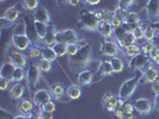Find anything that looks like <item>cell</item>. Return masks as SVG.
<instances>
[{
	"label": "cell",
	"instance_id": "obj_1",
	"mask_svg": "<svg viewBox=\"0 0 159 119\" xmlns=\"http://www.w3.org/2000/svg\"><path fill=\"white\" fill-rule=\"evenodd\" d=\"M92 58V45L90 43H84L80 47L79 51L74 56H71L68 60V64L72 71L84 70Z\"/></svg>",
	"mask_w": 159,
	"mask_h": 119
},
{
	"label": "cell",
	"instance_id": "obj_2",
	"mask_svg": "<svg viewBox=\"0 0 159 119\" xmlns=\"http://www.w3.org/2000/svg\"><path fill=\"white\" fill-rule=\"evenodd\" d=\"M102 22V12L101 10L97 11H80L78 18V26L85 31L93 32L97 31L99 24Z\"/></svg>",
	"mask_w": 159,
	"mask_h": 119
},
{
	"label": "cell",
	"instance_id": "obj_3",
	"mask_svg": "<svg viewBox=\"0 0 159 119\" xmlns=\"http://www.w3.org/2000/svg\"><path fill=\"white\" fill-rule=\"evenodd\" d=\"M143 78V70H138V71H135V75H134L133 78L126 80V81L122 83V86H121V88H120V91H119L120 99H122L123 101H128V100L132 98V95L134 94V92L136 91L139 83L141 82Z\"/></svg>",
	"mask_w": 159,
	"mask_h": 119
},
{
	"label": "cell",
	"instance_id": "obj_4",
	"mask_svg": "<svg viewBox=\"0 0 159 119\" xmlns=\"http://www.w3.org/2000/svg\"><path fill=\"white\" fill-rule=\"evenodd\" d=\"M11 40H12V45L16 48V50H19V51L28 50V49L32 45L31 40H29V37L26 36L25 25H24L23 20L19 24H17Z\"/></svg>",
	"mask_w": 159,
	"mask_h": 119
},
{
	"label": "cell",
	"instance_id": "obj_5",
	"mask_svg": "<svg viewBox=\"0 0 159 119\" xmlns=\"http://www.w3.org/2000/svg\"><path fill=\"white\" fill-rule=\"evenodd\" d=\"M41 80V69L39 64H35L34 62H30L28 66V70H26V85L29 87V91L32 94L35 93V89L37 87V85L40 83Z\"/></svg>",
	"mask_w": 159,
	"mask_h": 119
},
{
	"label": "cell",
	"instance_id": "obj_6",
	"mask_svg": "<svg viewBox=\"0 0 159 119\" xmlns=\"http://www.w3.org/2000/svg\"><path fill=\"white\" fill-rule=\"evenodd\" d=\"M150 63H151L150 56L145 55L143 53H140V54H138V55H135L129 60L128 68H129V71L133 73V71L143 70V68H146Z\"/></svg>",
	"mask_w": 159,
	"mask_h": 119
},
{
	"label": "cell",
	"instance_id": "obj_7",
	"mask_svg": "<svg viewBox=\"0 0 159 119\" xmlns=\"http://www.w3.org/2000/svg\"><path fill=\"white\" fill-rule=\"evenodd\" d=\"M24 25H25V32L26 36L29 37V40H31L32 45H36L37 43L41 42V37L39 36V33L36 31V26H35V20L32 16H25L23 19Z\"/></svg>",
	"mask_w": 159,
	"mask_h": 119
},
{
	"label": "cell",
	"instance_id": "obj_8",
	"mask_svg": "<svg viewBox=\"0 0 159 119\" xmlns=\"http://www.w3.org/2000/svg\"><path fill=\"white\" fill-rule=\"evenodd\" d=\"M81 40L78 35V32H75L72 29H66L62 31H57L56 33V43H66V44H72V43H79Z\"/></svg>",
	"mask_w": 159,
	"mask_h": 119
},
{
	"label": "cell",
	"instance_id": "obj_9",
	"mask_svg": "<svg viewBox=\"0 0 159 119\" xmlns=\"http://www.w3.org/2000/svg\"><path fill=\"white\" fill-rule=\"evenodd\" d=\"M101 54L104 56H109V57H116L120 54V50L121 48L117 45V43L111 42V40H108L104 38L101 42Z\"/></svg>",
	"mask_w": 159,
	"mask_h": 119
},
{
	"label": "cell",
	"instance_id": "obj_10",
	"mask_svg": "<svg viewBox=\"0 0 159 119\" xmlns=\"http://www.w3.org/2000/svg\"><path fill=\"white\" fill-rule=\"evenodd\" d=\"M134 108L140 116H148L153 111V104L146 98H139L134 101Z\"/></svg>",
	"mask_w": 159,
	"mask_h": 119
},
{
	"label": "cell",
	"instance_id": "obj_11",
	"mask_svg": "<svg viewBox=\"0 0 159 119\" xmlns=\"http://www.w3.org/2000/svg\"><path fill=\"white\" fill-rule=\"evenodd\" d=\"M52 93L48 89H37L35 91V93L32 94V101L35 104V106L41 107L43 104L52 100Z\"/></svg>",
	"mask_w": 159,
	"mask_h": 119
},
{
	"label": "cell",
	"instance_id": "obj_12",
	"mask_svg": "<svg viewBox=\"0 0 159 119\" xmlns=\"http://www.w3.org/2000/svg\"><path fill=\"white\" fill-rule=\"evenodd\" d=\"M56 33H57V30H56L55 25L53 23H48V32L47 35L41 38V43L43 44V47H53L56 43Z\"/></svg>",
	"mask_w": 159,
	"mask_h": 119
},
{
	"label": "cell",
	"instance_id": "obj_13",
	"mask_svg": "<svg viewBox=\"0 0 159 119\" xmlns=\"http://www.w3.org/2000/svg\"><path fill=\"white\" fill-rule=\"evenodd\" d=\"M143 82L145 83H153L154 81L159 80V69L157 67L152 66V64H148L146 68L143 69Z\"/></svg>",
	"mask_w": 159,
	"mask_h": 119
},
{
	"label": "cell",
	"instance_id": "obj_14",
	"mask_svg": "<svg viewBox=\"0 0 159 119\" xmlns=\"http://www.w3.org/2000/svg\"><path fill=\"white\" fill-rule=\"evenodd\" d=\"M8 58H10V61L15 64L16 67H19V68H25V67L28 66L26 56L24 55V54H22L20 51H17V50L10 51Z\"/></svg>",
	"mask_w": 159,
	"mask_h": 119
},
{
	"label": "cell",
	"instance_id": "obj_15",
	"mask_svg": "<svg viewBox=\"0 0 159 119\" xmlns=\"http://www.w3.org/2000/svg\"><path fill=\"white\" fill-rule=\"evenodd\" d=\"M146 11L151 23H153L159 17V0H148L146 5Z\"/></svg>",
	"mask_w": 159,
	"mask_h": 119
},
{
	"label": "cell",
	"instance_id": "obj_16",
	"mask_svg": "<svg viewBox=\"0 0 159 119\" xmlns=\"http://www.w3.org/2000/svg\"><path fill=\"white\" fill-rule=\"evenodd\" d=\"M77 81L79 86H89L93 81V71L90 69H84L78 73L77 75Z\"/></svg>",
	"mask_w": 159,
	"mask_h": 119
},
{
	"label": "cell",
	"instance_id": "obj_17",
	"mask_svg": "<svg viewBox=\"0 0 159 119\" xmlns=\"http://www.w3.org/2000/svg\"><path fill=\"white\" fill-rule=\"evenodd\" d=\"M119 100V95H115L112 93H107L103 96V107L108 112H114L115 111V107H116V103Z\"/></svg>",
	"mask_w": 159,
	"mask_h": 119
},
{
	"label": "cell",
	"instance_id": "obj_18",
	"mask_svg": "<svg viewBox=\"0 0 159 119\" xmlns=\"http://www.w3.org/2000/svg\"><path fill=\"white\" fill-rule=\"evenodd\" d=\"M34 20L35 22H41V23H50V15L48 10L43 6H39V8L34 12Z\"/></svg>",
	"mask_w": 159,
	"mask_h": 119
},
{
	"label": "cell",
	"instance_id": "obj_19",
	"mask_svg": "<svg viewBox=\"0 0 159 119\" xmlns=\"http://www.w3.org/2000/svg\"><path fill=\"white\" fill-rule=\"evenodd\" d=\"M34 105H35L34 101H30L29 99H22L17 105V110L19 112V114L29 116L34 111Z\"/></svg>",
	"mask_w": 159,
	"mask_h": 119
},
{
	"label": "cell",
	"instance_id": "obj_20",
	"mask_svg": "<svg viewBox=\"0 0 159 119\" xmlns=\"http://www.w3.org/2000/svg\"><path fill=\"white\" fill-rule=\"evenodd\" d=\"M16 70V66L12 63L11 61H6L4 62L1 69H0V75L2 78H6L10 81H13V73Z\"/></svg>",
	"mask_w": 159,
	"mask_h": 119
},
{
	"label": "cell",
	"instance_id": "obj_21",
	"mask_svg": "<svg viewBox=\"0 0 159 119\" xmlns=\"http://www.w3.org/2000/svg\"><path fill=\"white\" fill-rule=\"evenodd\" d=\"M50 93L56 100H61L64 96L67 95V88L65 87L62 83H54L50 87Z\"/></svg>",
	"mask_w": 159,
	"mask_h": 119
},
{
	"label": "cell",
	"instance_id": "obj_22",
	"mask_svg": "<svg viewBox=\"0 0 159 119\" xmlns=\"http://www.w3.org/2000/svg\"><path fill=\"white\" fill-rule=\"evenodd\" d=\"M114 28H112V25L110 23H105V22H102V23L99 24V26H98V29H97V31L99 32V35L103 37V38H110L112 35H114Z\"/></svg>",
	"mask_w": 159,
	"mask_h": 119
},
{
	"label": "cell",
	"instance_id": "obj_23",
	"mask_svg": "<svg viewBox=\"0 0 159 119\" xmlns=\"http://www.w3.org/2000/svg\"><path fill=\"white\" fill-rule=\"evenodd\" d=\"M20 8H22V5L17 4L16 6H12V7L7 8L6 12H5V15H4V17L7 18L8 20L16 23L17 20H18V18H19V15H20Z\"/></svg>",
	"mask_w": 159,
	"mask_h": 119
},
{
	"label": "cell",
	"instance_id": "obj_24",
	"mask_svg": "<svg viewBox=\"0 0 159 119\" xmlns=\"http://www.w3.org/2000/svg\"><path fill=\"white\" fill-rule=\"evenodd\" d=\"M98 74L99 76H111L114 74V70H112V66L110 63V61H101L99 63V67H98Z\"/></svg>",
	"mask_w": 159,
	"mask_h": 119
},
{
	"label": "cell",
	"instance_id": "obj_25",
	"mask_svg": "<svg viewBox=\"0 0 159 119\" xmlns=\"http://www.w3.org/2000/svg\"><path fill=\"white\" fill-rule=\"evenodd\" d=\"M24 92H25V87L24 85H22L20 82H16L13 85V87L11 88V96L16 100H22L24 95Z\"/></svg>",
	"mask_w": 159,
	"mask_h": 119
},
{
	"label": "cell",
	"instance_id": "obj_26",
	"mask_svg": "<svg viewBox=\"0 0 159 119\" xmlns=\"http://www.w3.org/2000/svg\"><path fill=\"white\" fill-rule=\"evenodd\" d=\"M67 96L71 100H77L81 96V88L77 83H72L70 87H67Z\"/></svg>",
	"mask_w": 159,
	"mask_h": 119
},
{
	"label": "cell",
	"instance_id": "obj_27",
	"mask_svg": "<svg viewBox=\"0 0 159 119\" xmlns=\"http://www.w3.org/2000/svg\"><path fill=\"white\" fill-rule=\"evenodd\" d=\"M41 51H42V58H44V60H47L49 62H54L56 61V58H57V55L55 54V51L53 50V48L52 47H42L41 48Z\"/></svg>",
	"mask_w": 159,
	"mask_h": 119
},
{
	"label": "cell",
	"instance_id": "obj_28",
	"mask_svg": "<svg viewBox=\"0 0 159 119\" xmlns=\"http://www.w3.org/2000/svg\"><path fill=\"white\" fill-rule=\"evenodd\" d=\"M141 53H143L145 55L147 56H152L153 54L158 53V49H157L153 40H147V42L143 43V47H141Z\"/></svg>",
	"mask_w": 159,
	"mask_h": 119
},
{
	"label": "cell",
	"instance_id": "obj_29",
	"mask_svg": "<svg viewBox=\"0 0 159 119\" xmlns=\"http://www.w3.org/2000/svg\"><path fill=\"white\" fill-rule=\"evenodd\" d=\"M122 53H123L125 56L132 58V57H134V56L138 55V54H140V53H141V49L138 47L136 44H129V45H127L126 48L122 49Z\"/></svg>",
	"mask_w": 159,
	"mask_h": 119
},
{
	"label": "cell",
	"instance_id": "obj_30",
	"mask_svg": "<svg viewBox=\"0 0 159 119\" xmlns=\"http://www.w3.org/2000/svg\"><path fill=\"white\" fill-rule=\"evenodd\" d=\"M110 63L112 66V70L114 73H121V71L123 70V68H125V63H123V61L120 58V57H111V60H110Z\"/></svg>",
	"mask_w": 159,
	"mask_h": 119
},
{
	"label": "cell",
	"instance_id": "obj_31",
	"mask_svg": "<svg viewBox=\"0 0 159 119\" xmlns=\"http://www.w3.org/2000/svg\"><path fill=\"white\" fill-rule=\"evenodd\" d=\"M67 45L68 44H66V43H55L52 48L55 51L57 57H62V56H65L67 54Z\"/></svg>",
	"mask_w": 159,
	"mask_h": 119
},
{
	"label": "cell",
	"instance_id": "obj_32",
	"mask_svg": "<svg viewBox=\"0 0 159 119\" xmlns=\"http://www.w3.org/2000/svg\"><path fill=\"white\" fill-rule=\"evenodd\" d=\"M24 79H26V71H25V68L16 67V70H15V73H13V81H15V82H20V81H23Z\"/></svg>",
	"mask_w": 159,
	"mask_h": 119
},
{
	"label": "cell",
	"instance_id": "obj_33",
	"mask_svg": "<svg viewBox=\"0 0 159 119\" xmlns=\"http://www.w3.org/2000/svg\"><path fill=\"white\" fill-rule=\"evenodd\" d=\"M35 26H36V31L39 33L41 38H43L48 32V24L47 23H41V22H35Z\"/></svg>",
	"mask_w": 159,
	"mask_h": 119
},
{
	"label": "cell",
	"instance_id": "obj_34",
	"mask_svg": "<svg viewBox=\"0 0 159 119\" xmlns=\"http://www.w3.org/2000/svg\"><path fill=\"white\" fill-rule=\"evenodd\" d=\"M23 6L26 11H36L39 8V0H24Z\"/></svg>",
	"mask_w": 159,
	"mask_h": 119
},
{
	"label": "cell",
	"instance_id": "obj_35",
	"mask_svg": "<svg viewBox=\"0 0 159 119\" xmlns=\"http://www.w3.org/2000/svg\"><path fill=\"white\" fill-rule=\"evenodd\" d=\"M126 23H132V24H136V25H140L141 24V19H140V16L135 13V12H128V16L126 18Z\"/></svg>",
	"mask_w": 159,
	"mask_h": 119
},
{
	"label": "cell",
	"instance_id": "obj_36",
	"mask_svg": "<svg viewBox=\"0 0 159 119\" xmlns=\"http://www.w3.org/2000/svg\"><path fill=\"white\" fill-rule=\"evenodd\" d=\"M156 36H157V31L152 28L151 24H148V25H147V28L145 29V40H154Z\"/></svg>",
	"mask_w": 159,
	"mask_h": 119
},
{
	"label": "cell",
	"instance_id": "obj_37",
	"mask_svg": "<svg viewBox=\"0 0 159 119\" xmlns=\"http://www.w3.org/2000/svg\"><path fill=\"white\" fill-rule=\"evenodd\" d=\"M28 50H29V57H30V58H37V57H40L41 54H42L41 48L37 47V45H31Z\"/></svg>",
	"mask_w": 159,
	"mask_h": 119
},
{
	"label": "cell",
	"instance_id": "obj_38",
	"mask_svg": "<svg viewBox=\"0 0 159 119\" xmlns=\"http://www.w3.org/2000/svg\"><path fill=\"white\" fill-rule=\"evenodd\" d=\"M81 45H79V43H72V44H68L67 45V55L70 56H74L78 51Z\"/></svg>",
	"mask_w": 159,
	"mask_h": 119
},
{
	"label": "cell",
	"instance_id": "obj_39",
	"mask_svg": "<svg viewBox=\"0 0 159 119\" xmlns=\"http://www.w3.org/2000/svg\"><path fill=\"white\" fill-rule=\"evenodd\" d=\"M39 67H40L41 71L48 73V71L52 70V62H49L47 60L42 58V60H40V62H39Z\"/></svg>",
	"mask_w": 159,
	"mask_h": 119
},
{
	"label": "cell",
	"instance_id": "obj_40",
	"mask_svg": "<svg viewBox=\"0 0 159 119\" xmlns=\"http://www.w3.org/2000/svg\"><path fill=\"white\" fill-rule=\"evenodd\" d=\"M40 108H41V110H43V111H47V112L53 113V112L56 110V105H55V103H54L53 100H49V101H47L46 104H43Z\"/></svg>",
	"mask_w": 159,
	"mask_h": 119
},
{
	"label": "cell",
	"instance_id": "obj_41",
	"mask_svg": "<svg viewBox=\"0 0 159 119\" xmlns=\"http://www.w3.org/2000/svg\"><path fill=\"white\" fill-rule=\"evenodd\" d=\"M133 35H134V37L136 38V40H140L145 38V29H143V26L141 24L133 31Z\"/></svg>",
	"mask_w": 159,
	"mask_h": 119
},
{
	"label": "cell",
	"instance_id": "obj_42",
	"mask_svg": "<svg viewBox=\"0 0 159 119\" xmlns=\"http://www.w3.org/2000/svg\"><path fill=\"white\" fill-rule=\"evenodd\" d=\"M102 12V22H105V23H110L112 16H114V12L109 11V10H101ZM101 22V23H102Z\"/></svg>",
	"mask_w": 159,
	"mask_h": 119
},
{
	"label": "cell",
	"instance_id": "obj_43",
	"mask_svg": "<svg viewBox=\"0 0 159 119\" xmlns=\"http://www.w3.org/2000/svg\"><path fill=\"white\" fill-rule=\"evenodd\" d=\"M12 25H15V23H13V22L8 20L7 18H5L4 16L1 17V19H0V28H1V30L8 29V28H10V26H12Z\"/></svg>",
	"mask_w": 159,
	"mask_h": 119
},
{
	"label": "cell",
	"instance_id": "obj_44",
	"mask_svg": "<svg viewBox=\"0 0 159 119\" xmlns=\"http://www.w3.org/2000/svg\"><path fill=\"white\" fill-rule=\"evenodd\" d=\"M135 2V0H120L119 1V6L123 10L128 11V8L130 7Z\"/></svg>",
	"mask_w": 159,
	"mask_h": 119
},
{
	"label": "cell",
	"instance_id": "obj_45",
	"mask_svg": "<svg viewBox=\"0 0 159 119\" xmlns=\"http://www.w3.org/2000/svg\"><path fill=\"white\" fill-rule=\"evenodd\" d=\"M110 24L112 25V28L114 29H117V28H120V26H122L123 25V20L121 19V18H119L117 16H112L111 20H110Z\"/></svg>",
	"mask_w": 159,
	"mask_h": 119
},
{
	"label": "cell",
	"instance_id": "obj_46",
	"mask_svg": "<svg viewBox=\"0 0 159 119\" xmlns=\"http://www.w3.org/2000/svg\"><path fill=\"white\" fill-rule=\"evenodd\" d=\"M134 104L132 103H128V101H126L125 103V105H123V107H122V111L125 112V114H129V113H133L134 112Z\"/></svg>",
	"mask_w": 159,
	"mask_h": 119
},
{
	"label": "cell",
	"instance_id": "obj_47",
	"mask_svg": "<svg viewBox=\"0 0 159 119\" xmlns=\"http://www.w3.org/2000/svg\"><path fill=\"white\" fill-rule=\"evenodd\" d=\"M10 82H11V81H10L8 79L0 76V89H1V91L7 89V87L10 86Z\"/></svg>",
	"mask_w": 159,
	"mask_h": 119
},
{
	"label": "cell",
	"instance_id": "obj_48",
	"mask_svg": "<svg viewBox=\"0 0 159 119\" xmlns=\"http://www.w3.org/2000/svg\"><path fill=\"white\" fill-rule=\"evenodd\" d=\"M122 26H123V29H125L127 32H133L136 28L139 26V25H136V24H132V23H126V22H125Z\"/></svg>",
	"mask_w": 159,
	"mask_h": 119
},
{
	"label": "cell",
	"instance_id": "obj_49",
	"mask_svg": "<svg viewBox=\"0 0 159 119\" xmlns=\"http://www.w3.org/2000/svg\"><path fill=\"white\" fill-rule=\"evenodd\" d=\"M40 119H53V113H50V112H47V111H43V110H41L40 108Z\"/></svg>",
	"mask_w": 159,
	"mask_h": 119
},
{
	"label": "cell",
	"instance_id": "obj_50",
	"mask_svg": "<svg viewBox=\"0 0 159 119\" xmlns=\"http://www.w3.org/2000/svg\"><path fill=\"white\" fill-rule=\"evenodd\" d=\"M150 60H151V62L153 64L159 66V51L158 53H156V54H153L152 56H150Z\"/></svg>",
	"mask_w": 159,
	"mask_h": 119
},
{
	"label": "cell",
	"instance_id": "obj_51",
	"mask_svg": "<svg viewBox=\"0 0 159 119\" xmlns=\"http://www.w3.org/2000/svg\"><path fill=\"white\" fill-rule=\"evenodd\" d=\"M112 114H114V117L117 119H122L123 117H125V112L122 111V108L121 110H116V111L112 112Z\"/></svg>",
	"mask_w": 159,
	"mask_h": 119
},
{
	"label": "cell",
	"instance_id": "obj_52",
	"mask_svg": "<svg viewBox=\"0 0 159 119\" xmlns=\"http://www.w3.org/2000/svg\"><path fill=\"white\" fill-rule=\"evenodd\" d=\"M152 92H153L154 94H158L159 93V80L154 81V82L152 83Z\"/></svg>",
	"mask_w": 159,
	"mask_h": 119
},
{
	"label": "cell",
	"instance_id": "obj_53",
	"mask_svg": "<svg viewBox=\"0 0 159 119\" xmlns=\"http://www.w3.org/2000/svg\"><path fill=\"white\" fill-rule=\"evenodd\" d=\"M153 111L158 112L159 111V93L156 94V98H154V105H153Z\"/></svg>",
	"mask_w": 159,
	"mask_h": 119
},
{
	"label": "cell",
	"instance_id": "obj_54",
	"mask_svg": "<svg viewBox=\"0 0 159 119\" xmlns=\"http://www.w3.org/2000/svg\"><path fill=\"white\" fill-rule=\"evenodd\" d=\"M80 2H81V0H67V4L72 6V7H77V6H79Z\"/></svg>",
	"mask_w": 159,
	"mask_h": 119
},
{
	"label": "cell",
	"instance_id": "obj_55",
	"mask_svg": "<svg viewBox=\"0 0 159 119\" xmlns=\"http://www.w3.org/2000/svg\"><path fill=\"white\" fill-rule=\"evenodd\" d=\"M101 2V0H86L85 4H89V5H98Z\"/></svg>",
	"mask_w": 159,
	"mask_h": 119
},
{
	"label": "cell",
	"instance_id": "obj_56",
	"mask_svg": "<svg viewBox=\"0 0 159 119\" xmlns=\"http://www.w3.org/2000/svg\"><path fill=\"white\" fill-rule=\"evenodd\" d=\"M152 28L157 31V33H159V20H157V22H153V23L151 24Z\"/></svg>",
	"mask_w": 159,
	"mask_h": 119
},
{
	"label": "cell",
	"instance_id": "obj_57",
	"mask_svg": "<svg viewBox=\"0 0 159 119\" xmlns=\"http://www.w3.org/2000/svg\"><path fill=\"white\" fill-rule=\"evenodd\" d=\"M56 4H57L60 7H62L65 5H68V4H67V0H56Z\"/></svg>",
	"mask_w": 159,
	"mask_h": 119
},
{
	"label": "cell",
	"instance_id": "obj_58",
	"mask_svg": "<svg viewBox=\"0 0 159 119\" xmlns=\"http://www.w3.org/2000/svg\"><path fill=\"white\" fill-rule=\"evenodd\" d=\"M28 119H40V114H35V113H30L29 116H26Z\"/></svg>",
	"mask_w": 159,
	"mask_h": 119
},
{
	"label": "cell",
	"instance_id": "obj_59",
	"mask_svg": "<svg viewBox=\"0 0 159 119\" xmlns=\"http://www.w3.org/2000/svg\"><path fill=\"white\" fill-rule=\"evenodd\" d=\"M154 44H156V47H157V49H158L159 51V33H157V36H156V38H154Z\"/></svg>",
	"mask_w": 159,
	"mask_h": 119
},
{
	"label": "cell",
	"instance_id": "obj_60",
	"mask_svg": "<svg viewBox=\"0 0 159 119\" xmlns=\"http://www.w3.org/2000/svg\"><path fill=\"white\" fill-rule=\"evenodd\" d=\"M122 119H135V117H134L133 113H129V114H125V117Z\"/></svg>",
	"mask_w": 159,
	"mask_h": 119
},
{
	"label": "cell",
	"instance_id": "obj_61",
	"mask_svg": "<svg viewBox=\"0 0 159 119\" xmlns=\"http://www.w3.org/2000/svg\"><path fill=\"white\" fill-rule=\"evenodd\" d=\"M12 119H28L26 116H23V114H18V116H15Z\"/></svg>",
	"mask_w": 159,
	"mask_h": 119
},
{
	"label": "cell",
	"instance_id": "obj_62",
	"mask_svg": "<svg viewBox=\"0 0 159 119\" xmlns=\"http://www.w3.org/2000/svg\"><path fill=\"white\" fill-rule=\"evenodd\" d=\"M0 1H1V2H4V1H5V0H0Z\"/></svg>",
	"mask_w": 159,
	"mask_h": 119
},
{
	"label": "cell",
	"instance_id": "obj_63",
	"mask_svg": "<svg viewBox=\"0 0 159 119\" xmlns=\"http://www.w3.org/2000/svg\"><path fill=\"white\" fill-rule=\"evenodd\" d=\"M85 1H86V0H84V2H85Z\"/></svg>",
	"mask_w": 159,
	"mask_h": 119
},
{
	"label": "cell",
	"instance_id": "obj_64",
	"mask_svg": "<svg viewBox=\"0 0 159 119\" xmlns=\"http://www.w3.org/2000/svg\"><path fill=\"white\" fill-rule=\"evenodd\" d=\"M117 1H120V0H117Z\"/></svg>",
	"mask_w": 159,
	"mask_h": 119
}]
</instances>
